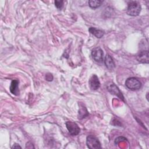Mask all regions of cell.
Here are the masks:
<instances>
[{"mask_svg":"<svg viewBox=\"0 0 149 149\" xmlns=\"http://www.w3.org/2000/svg\"><path fill=\"white\" fill-rule=\"evenodd\" d=\"M126 140V139L123 137H119L118 138H116L115 140V143L118 144V143H119L120 141H125Z\"/></svg>","mask_w":149,"mask_h":149,"instance_id":"15","label":"cell"},{"mask_svg":"<svg viewBox=\"0 0 149 149\" xmlns=\"http://www.w3.org/2000/svg\"><path fill=\"white\" fill-rule=\"evenodd\" d=\"M102 3V1L99 0H90L88 1V4L90 8L93 9H95L101 6Z\"/></svg>","mask_w":149,"mask_h":149,"instance_id":"13","label":"cell"},{"mask_svg":"<svg viewBox=\"0 0 149 149\" xmlns=\"http://www.w3.org/2000/svg\"><path fill=\"white\" fill-rule=\"evenodd\" d=\"M141 9V6L139 2L136 1H131L128 3L127 13L130 16H136L140 13Z\"/></svg>","mask_w":149,"mask_h":149,"instance_id":"1","label":"cell"},{"mask_svg":"<svg viewBox=\"0 0 149 149\" xmlns=\"http://www.w3.org/2000/svg\"><path fill=\"white\" fill-rule=\"evenodd\" d=\"M126 86L132 90H137L141 87V82L135 77H129L125 81Z\"/></svg>","mask_w":149,"mask_h":149,"instance_id":"2","label":"cell"},{"mask_svg":"<svg viewBox=\"0 0 149 149\" xmlns=\"http://www.w3.org/2000/svg\"><path fill=\"white\" fill-rule=\"evenodd\" d=\"M136 58L138 62L143 63H148L149 59H148V51H140L136 56Z\"/></svg>","mask_w":149,"mask_h":149,"instance_id":"8","label":"cell"},{"mask_svg":"<svg viewBox=\"0 0 149 149\" xmlns=\"http://www.w3.org/2000/svg\"><path fill=\"white\" fill-rule=\"evenodd\" d=\"M52 79H53V77L51 74H47L46 75V80H47L48 81H51V80H52Z\"/></svg>","mask_w":149,"mask_h":149,"instance_id":"16","label":"cell"},{"mask_svg":"<svg viewBox=\"0 0 149 149\" xmlns=\"http://www.w3.org/2000/svg\"><path fill=\"white\" fill-rule=\"evenodd\" d=\"M21 148V147H20L19 144H14V145L12 147V148Z\"/></svg>","mask_w":149,"mask_h":149,"instance_id":"17","label":"cell"},{"mask_svg":"<svg viewBox=\"0 0 149 149\" xmlns=\"http://www.w3.org/2000/svg\"><path fill=\"white\" fill-rule=\"evenodd\" d=\"M91 55L94 60L97 62L103 61V51L100 47L93 49L91 51Z\"/></svg>","mask_w":149,"mask_h":149,"instance_id":"5","label":"cell"},{"mask_svg":"<svg viewBox=\"0 0 149 149\" xmlns=\"http://www.w3.org/2000/svg\"><path fill=\"white\" fill-rule=\"evenodd\" d=\"M88 84L91 90H96L100 87V82L96 74H93L90 77Z\"/></svg>","mask_w":149,"mask_h":149,"instance_id":"7","label":"cell"},{"mask_svg":"<svg viewBox=\"0 0 149 149\" xmlns=\"http://www.w3.org/2000/svg\"><path fill=\"white\" fill-rule=\"evenodd\" d=\"M107 90L111 94L117 96L120 100H122V101H124L123 95H122V94L121 91H120V90L119 89V88L115 84H110L109 86H108Z\"/></svg>","mask_w":149,"mask_h":149,"instance_id":"6","label":"cell"},{"mask_svg":"<svg viewBox=\"0 0 149 149\" xmlns=\"http://www.w3.org/2000/svg\"><path fill=\"white\" fill-rule=\"evenodd\" d=\"M10 91L12 94L18 95L19 94V81L17 80H13L12 81L10 86Z\"/></svg>","mask_w":149,"mask_h":149,"instance_id":"9","label":"cell"},{"mask_svg":"<svg viewBox=\"0 0 149 149\" xmlns=\"http://www.w3.org/2000/svg\"><path fill=\"white\" fill-rule=\"evenodd\" d=\"M88 31L91 34H93L97 38H101L104 34V31H102L101 30H100V29H97L94 28V27L89 28Z\"/></svg>","mask_w":149,"mask_h":149,"instance_id":"11","label":"cell"},{"mask_svg":"<svg viewBox=\"0 0 149 149\" xmlns=\"http://www.w3.org/2000/svg\"><path fill=\"white\" fill-rule=\"evenodd\" d=\"M55 6L58 9H61L63 6V1H55Z\"/></svg>","mask_w":149,"mask_h":149,"instance_id":"14","label":"cell"},{"mask_svg":"<svg viewBox=\"0 0 149 149\" xmlns=\"http://www.w3.org/2000/svg\"><path fill=\"white\" fill-rule=\"evenodd\" d=\"M88 115V112L85 107L83 105L80 106V108L79 109V115L78 118L81 119Z\"/></svg>","mask_w":149,"mask_h":149,"instance_id":"12","label":"cell"},{"mask_svg":"<svg viewBox=\"0 0 149 149\" xmlns=\"http://www.w3.org/2000/svg\"><path fill=\"white\" fill-rule=\"evenodd\" d=\"M86 144L90 149H98L101 148V143L98 139L92 135L87 137Z\"/></svg>","mask_w":149,"mask_h":149,"instance_id":"3","label":"cell"},{"mask_svg":"<svg viewBox=\"0 0 149 149\" xmlns=\"http://www.w3.org/2000/svg\"><path fill=\"white\" fill-rule=\"evenodd\" d=\"M66 126L69 131V133L72 136H76L80 132V129L75 122L72 121H68L66 122Z\"/></svg>","mask_w":149,"mask_h":149,"instance_id":"4","label":"cell"},{"mask_svg":"<svg viewBox=\"0 0 149 149\" xmlns=\"http://www.w3.org/2000/svg\"><path fill=\"white\" fill-rule=\"evenodd\" d=\"M104 62H105V65L106 67L109 70H113L115 67L114 61H113V59L112 58V57L109 54L106 55V56L105 57Z\"/></svg>","mask_w":149,"mask_h":149,"instance_id":"10","label":"cell"}]
</instances>
